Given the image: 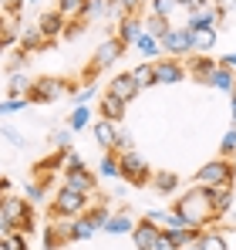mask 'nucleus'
<instances>
[{"instance_id": "aec40b11", "label": "nucleus", "mask_w": 236, "mask_h": 250, "mask_svg": "<svg viewBox=\"0 0 236 250\" xmlns=\"http://www.w3.org/2000/svg\"><path fill=\"white\" fill-rule=\"evenodd\" d=\"M121 125V122H118ZM115 122H108V119H98V122L91 125V135H95V142L105 149V152H112L115 149V128H118Z\"/></svg>"}, {"instance_id": "e433bc0d", "label": "nucleus", "mask_w": 236, "mask_h": 250, "mask_svg": "<svg viewBox=\"0 0 236 250\" xmlns=\"http://www.w3.org/2000/svg\"><path fill=\"white\" fill-rule=\"evenodd\" d=\"M81 7H84V0H58V10L64 21H81Z\"/></svg>"}, {"instance_id": "c85d7f7f", "label": "nucleus", "mask_w": 236, "mask_h": 250, "mask_svg": "<svg viewBox=\"0 0 236 250\" xmlns=\"http://www.w3.org/2000/svg\"><path fill=\"white\" fill-rule=\"evenodd\" d=\"M142 27H145V34H152L156 41H162V38L169 34V27H172V21H165V17H158V14H145V21H142Z\"/></svg>"}, {"instance_id": "4d7b16f0", "label": "nucleus", "mask_w": 236, "mask_h": 250, "mask_svg": "<svg viewBox=\"0 0 236 250\" xmlns=\"http://www.w3.org/2000/svg\"><path fill=\"white\" fill-rule=\"evenodd\" d=\"M0 250H7V247H3V240H0Z\"/></svg>"}, {"instance_id": "4be33fe9", "label": "nucleus", "mask_w": 236, "mask_h": 250, "mask_svg": "<svg viewBox=\"0 0 236 250\" xmlns=\"http://www.w3.org/2000/svg\"><path fill=\"white\" fill-rule=\"evenodd\" d=\"M209 88H216V91H233L236 88V71L233 68H226V64H216V71L209 75Z\"/></svg>"}, {"instance_id": "4468645a", "label": "nucleus", "mask_w": 236, "mask_h": 250, "mask_svg": "<svg viewBox=\"0 0 236 250\" xmlns=\"http://www.w3.org/2000/svg\"><path fill=\"white\" fill-rule=\"evenodd\" d=\"M209 196H213V207L219 216H230V209L236 203V193H233V183H219V186H206Z\"/></svg>"}, {"instance_id": "f03ea898", "label": "nucleus", "mask_w": 236, "mask_h": 250, "mask_svg": "<svg viewBox=\"0 0 236 250\" xmlns=\"http://www.w3.org/2000/svg\"><path fill=\"white\" fill-rule=\"evenodd\" d=\"M0 209H3V216L10 223V230H17V233H31L34 230V209H31L27 196H17V193L7 189L0 196Z\"/></svg>"}, {"instance_id": "39448f33", "label": "nucleus", "mask_w": 236, "mask_h": 250, "mask_svg": "<svg viewBox=\"0 0 236 250\" xmlns=\"http://www.w3.org/2000/svg\"><path fill=\"white\" fill-rule=\"evenodd\" d=\"M71 91H75V88L64 82V78H34L27 98H31V102H58V98H64V95H71Z\"/></svg>"}, {"instance_id": "a18cd8bd", "label": "nucleus", "mask_w": 236, "mask_h": 250, "mask_svg": "<svg viewBox=\"0 0 236 250\" xmlns=\"http://www.w3.org/2000/svg\"><path fill=\"white\" fill-rule=\"evenodd\" d=\"M71 135H75L71 128H54V132H51V142H54L58 149H71Z\"/></svg>"}, {"instance_id": "79ce46f5", "label": "nucleus", "mask_w": 236, "mask_h": 250, "mask_svg": "<svg viewBox=\"0 0 236 250\" xmlns=\"http://www.w3.org/2000/svg\"><path fill=\"white\" fill-rule=\"evenodd\" d=\"M128 149H135V146H132V132L118 125L115 128V149H112V152H128Z\"/></svg>"}, {"instance_id": "0eeeda50", "label": "nucleus", "mask_w": 236, "mask_h": 250, "mask_svg": "<svg viewBox=\"0 0 236 250\" xmlns=\"http://www.w3.org/2000/svg\"><path fill=\"white\" fill-rule=\"evenodd\" d=\"M71 223H75V216L51 213V220L44 227V250H54L58 244H71Z\"/></svg>"}, {"instance_id": "6ab92c4d", "label": "nucleus", "mask_w": 236, "mask_h": 250, "mask_svg": "<svg viewBox=\"0 0 236 250\" xmlns=\"http://www.w3.org/2000/svg\"><path fill=\"white\" fill-rule=\"evenodd\" d=\"M20 17L17 14H10V10H3L0 14V44L7 47V44H14V41H20Z\"/></svg>"}, {"instance_id": "b1692460", "label": "nucleus", "mask_w": 236, "mask_h": 250, "mask_svg": "<svg viewBox=\"0 0 236 250\" xmlns=\"http://www.w3.org/2000/svg\"><path fill=\"white\" fill-rule=\"evenodd\" d=\"M138 54H145V61H156V58H162V44L152 38V34H145V27H142V34L135 38V44H132Z\"/></svg>"}, {"instance_id": "dca6fc26", "label": "nucleus", "mask_w": 236, "mask_h": 250, "mask_svg": "<svg viewBox=\"0 0 236 250\" xmlns=\"http://www.w3.org/2000/svg\"><path fill=\"white\" fill-rule=\"evenodd\" d=\"M38 27H40V34L47 38V41H54L58 34H64V17H61V10L54 7V10H44L38 17Z\"/></svg>"}, {"instance_id": "f3484780", "label": "nucleus", "mask_w": 236, "mask_h": 250, "mask_svg": "<svg viewBox=\"0 0 236 250\" xmlns=\"http://www.w3.org/2000/svg\"><path fill=\"white\" fill-rule=\"evenodd\" d=\"M216 64H219V61H213V58H206V54H189V68H186V71H189L199 84H209V75L216 71Z\"/></svg>"}, {"instance_id": "9b49d317", "label": "nucleus", "mask_w": 236, "mask_h": 250, "mask_svg": "<svg viewBox=\"0 0 236 250\" xmlns=\"http://www.w3.org/2000/svg\"><path fill=\"white\" fill-rule=\"evenodd\" d=\"M158 44H162V54H169V58H189L193 54V44H189V31L186 27H169V34Z\"/></svg>"}, {"instance_id": "423d86ee", "label": "nucleus", "mask_w": 236, "mask_h": 250, "mask_svg": "<svg viewBox=\"0 0 236 250\" xmlns=\"http://www.w3.org/2000/svg\"><path fill=\"white\" fill-rule=\"evenodd\" d=\"M88 200H91V196H81V193H75V189L61 186V189L54 193V207H51V213H58V216H78V213L88 209Z\"/></svg>"}, {"instance_id": "2f4dec72", "label": "nucleus", "mask_w": 236, "mask_h": 250, "mask_svg": "<svg viewBox=\"0 0 236 250\" xmlns=\"http://www.w3.org/2000/svg\"><path fill=\"white\" fill-rule=\"evenodd\" d=\"M31 84H34V78H27L24 71H10V82H7V88H10V95H14V98H27Z\"/></svg>"}, {"instance_id": "5fc2aeb1", "label": "nucleus", "mask_w": 236, "mask_h": 250, "mask_svg": "<svg viewBox=\"0 0 236 250\" xmlns=\"http://www.w3.org/2000/svg\"><path fill=\"white\" fill-rule=\"evenodd\" d=\"M230 112H233V122H236V88L230 91Z\"/></svg>"}, {"instance_id": "8fccbe9b", "label": "nucleus", "mask_w": 236, "mask_h": 250, "mask_svg": "<svg viewBox=\"0 0 236 250\" xmlns=\"http://www.w3.org/2000/svg\"><path fill=\"white\" fill-rule=\"evenodd\" d=\"M152 250H179V247H176V244H172V237L162 230V233H158V240L152 244Z\"/></svg>"}, {"instance_id": "20e7f679", "label": "nucleus", "mask_w": 236, "mask_h": 250, "mask_svg": "<svg viewBox=\"0 0 236 250\" xmlns=\"http://www.w3.org/2000/svg\"><path fill=\"white\" fill-rule=\"evenodd\" d=\"M236 179V166L219 156V159H209L206 166H199L196 172V186H219V183H233Z\"/></svg>"}, {"instance_id": "f257e3e1", "label": "nucleus", "mask_w": 236, "mask_h": 250, "mask_svg": "<svg viewBox=\"0 0 236 250\" xmlns=\"http://www.w3.org/2000/svg\"><path fill=\"white\" fill-rule=\"evenodd\" d=\"M186 220H189V227H196V230H206V227H213L216 220H219V213L213 207V196H209V189L206 186H193V189H186L179 200H176V207Z\"/></svg>"}, {"instance_id": "052dcab7", "label": "nucleus", "mask_w": 236, "mask_h": 250, "mask_svg": "<svg viewBox=\"0 0 236 250\" xmlns=\"http://www.w3.org/2000/svg\"><path fill=\"white\" fill-rule=\"evenodd\" d=\"M233 166H236V163H233Z\"/></svg>"}, {"instance_id": "ea45409f", "label": "nucleus", "mask_w": 236, "mask_h": 250, "mask_svg": "<svg viewBox=\"0 0 236 250\" xmlns=\"http://www.w3.org/2000/svg\"><path fill=\"white\" fill-rule=\"evenodd\" d=\"M219 152H223L226 159H233V156H236V122L226 128V135H223V142H219Z\"/></svg>"}, {"instance_id": "72a5a7b5", "label": "nucleus", "mask_w": 236, "mask_h": 250, "mask_svg": "<svg viewBox=\"0 0 236 250\" xmlns=\"http://www.w3.org/2000/svg\"><path fill=\"white\" fill-rule=\"evenodd\" d=\"M108 3H112V0H84L81 21H98V17H105V14H108Z\"/></svg>"}, {"instance_id": "a211bd4d", "label": "nucleus", "mask_w": 236, "mask_h": 250, "mask_svg": "<svg viewBox=\"0 0 236 250\" xmlns=\"http://www.w3.org/2000/svg\"><path fill=\"white\" fill-rule=\"evenodd\" d=\"M189 44H193V54H209L216 47V27H196V31H189Z\"/></svg>"}, {"instance_id": "2eb2a0df", "label": "nucleus", "mask_w": 236, "mask_h": 250, "mask_svg": "<svg viewBox=\"0 0 236 250\" xmlns=\"http://www.w3.org/2000/svg\"><path fill=\"white\" fill-rule=\"evenodd\" d=\"M189 17H186V27L189 31H196V27H216V21L223 17V10H213L209 3L206 7H193V10H186Z\"/></svg>"}, {"instance_id": "6e6d98bb", "label": "nucleus", "mask_w": 236, "mask_h": 250, "mask_svg": "<svg viewBox=\"0 0 236 250\" xmlns=\"http://www.w3.org/2000/svg\"><path fill=\"white\" fill-rule=\"evenodd\" d=\"M179 250H199V247H196V240H193V244H186V247H179Z\"/></svg>"}, {"instance_id": "13d9d810", "label": "nucleus", "mask_w": 236, "mask_h": 250, "mask_svg": "<svg viewBox=\"0 0 236 250\" xmlns=\"http://www.w3.org/2000/svg\"><path fill=\"white\" fill-rule=\"evenodd\" d=\"M27 3H38V0H27Z\"/></svg>"}, {"instance_id": "7ed1b4c3", "label": "nucleus", "mask_w": 236, "mask_h": 250, "mask_svg": "<svg viewBox=\"0 0 236 250\" xmlns=\"http://www.w3.org/2000/svg\"><path fill=\"white\" fill-rule=\"evenodd\" d=\"M118 176L125 179V183H132V186H145L149 179H152V172H149V163L135 152V149H128V152H118Z\"/></svg>"}, {"instance_id": "f8f14e48", "label": "nucleus", "mask_w": 236, "mask_h": 250, "mask_svg": "<svg viewBox=\"0 0 236 250\" xmlns=\"http://www.w3.org/2000/svg\"><path fill=\"white\" fill-rule=\"evenodd\" d=\"M138 91H142V88L135 84V78H132V71H118L115 78L108 82V95H115V98H121L125 105H128V102H132V98H135Z\"/></svg>"}, {"instance_id": "a19ab883", "label": "nucleus", "mask_w": 236, "mask_h": 250, "mask_svg": "<svg viewBox=\"0 0 236 250\" xmlns=\"http://www.w3.org/2000/svg\"><path fill=\"white\" fill-rule=\"evenodd\" d=\"M84 213H88V220L95 223V230H105V223H108V216H112L105 207H88Z\"/></svg>"}, {"instance_id": "9d476101", "label": "nucleus", "mask_w": 236, "mask_h": 250, "mask_svg": "<svg viewBox=\"0 0 236 250\" xmlns=\"http://www.w3.org/2000/svg\"><path fill=\"white\" fill-rule=\"evenodd\" d=\"M152 68H156V84H176V82H182L189 71H186V64L179 61V58H156L152 61Z\"/></svg>"}, {"instance_id": "37998d69", "label": "nucleus", "mask_w": 236, "mask_h": 250, "mask_svg": "<svg viewBox=\"0 0 236 250\" xmlns=\"http://www.w3.org/2000/svg\"><path fill=\"white\" fill-rule=\"evenodd\" d=\"M27 102H31V98H14V95L3 98V102H0V115H14V112H20V108H27Z\"/></svg>"}, {"instance_id": "a878e982", "label": "nucleus", "mask_w": 236, "mask_h": 250, "mask_svg": "<svg viewBox=\"0 0 236 250\" xmlns=\"http://www.w3.org/2000/svg\"><path fill=\"white\" fill-rule=\"evenodd\" d=\"M98 230H95V223L88 220V213H78L75 216V223H71V244H81V240H91Z\"/></svg>"}, {"instance_id": "c756f323", "label": "nucleus", "mask_w": 236, "mask_h": 250, "mask_svg": "<svg viewBox=\"0 0 236 250\" xmlns=\"http://www.w3.org/2000/svg\"><path fill=\"white\" fill-rule=\"evenodd\" d=\"M158 227H162L165 233H176V230H189V220H186L179 209H169V213H162Z\"/></svg>"}, {"instance_id": "5701e85b", "label": "nucleus", "mask_w": 236, "mask_h": 250, "mask_svg": "<svg viewBox=\"0 0 236 250\" xmlns=\"http://www.w3.org/2000/svg\"><path fill=\"white\" fill-rule=\"evenodd\" d=\"M98 112H101V119H108V122H115V125H118L121 119H125V102L105 91V98H101V105H98Z\"/></svg>"}, {"instance_id": "58836bf2", "label": "nucleus", "mask_w": 236, "mask_h": 250, "mask_svg": "<svg viewBox=\"0 0 236 250\" xmlns=\"http://www.w3.org/2000/svg\"><path fill=\"white\" fill-rule=\"evenodd\" d=\"M58 163H61V169H84V159H81L75 149H61Z\"/></svg>"}, {"instance_id": "4c0bfd02", "label": "nucleus", "mask_w": 236, "mask_h": 250, "mask_svg": "<svg viewBox=\"0 0 236 250\" xmlns=\"http://www.w3.org/2000/svg\"><path fill=\"white\" fill-rule=\"evenodd\" d=\"M98 172H101L105 179H121V176H118V152H105V159H101Z\"/></svg>"}, {"instance_id": "864d4df0", "label": "nucleus", "mask_w": 236, "mask_h": 250, "mask_svg": "<svg viewBox=\"0 0 236 250\" xmlns=\"http://www.w3.org/2000/svg\"><path fill=\"white\" fill-rule=\"evenodd\" d=\"M219 64H226V68H233V71H236V51H233V54H226V58H219Z\"/></svg>"}, {"instance_id": "bf43d9fd", "label": "nucleus", "mask_w": 236, "mask_h": 250, "mask_svg": "<svg viewBox=\"0 0 236 250\" xmlns=\"http://www.w3.org/2000/svg\"><path fill=\"white\" fill-rule=\"evenodd\" d=\"M233 223H236V213H233Z\"/></svg>"}, {"instance_id": "09e8293b", "label": "nucleus", "mask_w": 236, "mask_h": 250, "mask_svg": "<svg viewBox=\"0 0 236 250\" xmlns=\"http://www.w3.org/2000/svg\"><path fill=\"white\" fill-rule=\"evenodd\" d=\"M0 135H3V139H7V142H10V146H17V149H20V146H24V135H20V132H17V128H10V125H7V128H3V132H0Z\"/></svg>"}, {"instance_id": "412c9836", "label": "nucleus", "mask_w": 236, "mask_h": 250, "mask_svg": "<svg viewBox=\"0 0 236 250\" xmlns=\"http://www.w3.org/2000/svg\"><path fill=\"white\" fill-rule=\"evenodd\" d=\"M138 34H142V21H138L135 14H128V17H121V21H118V41L125 44V47H132Z\"/></svg>"}, {"instance_id": "1a4fd4ad", "label": "nucleus", "mask_w": 236, "mask_h": 250, "mask_svg": "<svg viewBox=\"0 0 236 250\" xmlns=\"http://www.w3.org/2000/svg\"><path fill=\"white\" fill-rule=\"evenodd\" d=\"M61 186L75 189V193H81V196H95V193H98V176H95L88 166L84 169H64Z\"/></svg>"}, {"instance_id": "ddd939ff", "label": "nucleus", "mask_w": 236, "mask_h": 250, "mask_svg": "<svg viewBox=\"0 0 236 250\" xmlns=\"http://www.w3.org/2000/svg\"><path fill=\"white\" fill-rule=\"evenodd\" d=\"M158 233H162L158 223H152V220H138L135 230H132V244H135L138 250H152V244L158 240Z\"/></svg>"}, {"instance_id": "3c124183", "label": "nucleus", "mask_w": 236, "mask_h": 250, "mask_svg": "<svg viewBox=\"0 0 236 250\" xmlns=\"http://www.w3.org/2000/svg\"><path fill=\"white\" fill-rule=\"evenodd\" d=\"M27 200H44V189H40L38 183H31V186H27Z\"/></svg>"}, {"instance_id": "603ef678", "label": "nucleus", "mask_w": 236, "mask_h": 250, "mask_svg": "<svg viewBox=\"0 0 236 250\" xmlns=\"http://www.w3.org/2000/svg\"><path fill=\"white\" fill-rule=\"evenodd\" d=\"M179 7H186V10H193V7H206L209 0H176Z\"/></svg>"}, {"instance_id": "c9c22d12", "label": "nucleus", "mask_w": 236, "mask_h": 250, "mask_svg": "<svg viewBox=\"0 0 236 250\" xmlns=\"http://www.w3.org/2000/svg\"><path fill=\"white\" fill-rule=\"evenodd\" d=\"M176 10H179L176 0H149V14H158V17H165V21H172Z\"/></svg>"}, {"instance_id": "c03bdc74", "label": "nucleus", "mask_w": 236, "mask_h": 250, "mask_svg": "<svg viewBox=\"0 0 236 250\" xmlns=\"http://www.w3.org/2000/svg\"><path fill=\"white\" fill-rule=\"evenodd\" d=\"M3 247L7 250H31L27 247V233H17V230L7 233V237H3Z\"/></svg>"}, {"instance_id": "393cba45", "label": "nucleus", "mask_w": 236, "mask_h": 250, "mask_svg": "<svg viewBox=\"0 0 236 250\" xmlns=\"http://www.w3.org/2000/svg\"><path fill=\"white\" fill-rule=\"evenodd\" d=\"M196 247L199 250H230V244H226V237L219 233V230H199V237H196Z\"/></svg>"}, {"instance_id": "f704fd0d", "label": "nucleus", "mask_w": 236, "mask_h": 250, "mask_svg": "<svg viewBox=\"0 0 236 250\" xmlns=\"http://www.w3.org/2000/svg\"><path fill=\"white\" fill-rule=\"evenodd\" d=\"M149 183L156 186V193H176V186H179V176H176V172H156Z\"/></svg>"}, {"instance_id": "cd10ccee", "label": "nucleus", "mask_w": 236, "mask_h": 250, "mask_svg": "<svg viewBox=\"0 0 236 250\" xmlns=\"http://www.w3.org/2000/svg\"><path fill=\"white\" fill-rule=\"evenodd\" d=\"M47 44H51V41L40 34L38 24H34V27H20V51H27V54H31L34 47H47Z\"/></svg>"}, {"instance_id": "473e14b6", "label": "nucleus", "mask_w": 236, "mask_h": 250, "mask_svg": "<svg viewBox=\"0 0 236 250\" xmlns=\"http://www.w3.org/2000/svg\"><path fill=\"white\" fill-rule=\"evenodd\" d=\"M132 78L138 88H152L156 84V68H152V61H142L138 68H132Z\"/></svg>"}, {"instance_id": "6e6552de", "label": "nucleus", "mask_w": 236, "mask_h": 250, "mask_svg": "<svg viewBox=\"0 0 236 250\" xmlns=\"http://www.w3.org/2000/svg\"><path fill=\"white\" fill-rule=\"evenodd\" d=\"M125 54V44L118 41V38H108V41H101V47L95 51V58H91V64H88V75H98V71H105V68H112L118 58Z\"/></svg>"}, {"instance_id": "7c9ffc66", "label": "nucleus", "mask_w": 236, "mask_h": 250, "mask_svg": "<svg viewBox=\"0 0 236 250\" xmlns=\"http://www.w3.org/2000/svg\"><path fill=\"white\" fill-rule=\"evenodd\" d=\"M88 125H91V108L88 105H75L71 115H68V128L71 132H84Z\"/></svg>"}, {"instance_id": "49530a36", "label": "nucleus", "mask_w": 236, "mask_h": 250, "mask_svg": "<svg viewBox=\"0 0 236 250\" xmlns=\"http://www.w3.org/2000/svg\"><path fill=\"white\" fill-rule=\"evenodd\" d=\"M95 95H98V88H95V82H91V84H84V88H78V91H75V102H78V105H88Z\"/></svg>"}, {"instance_id": "de8ad7c7", "label": "nucleus", "mask_w": 236, "mask_h": 250, "mask_svg": "<svg viewBox=\"0 0 236 250\" xmlns=\"http://www.w3.org/2000/svg\"><path fill=\"white\" fill-rule=\"evenodd\" d=\"M115 3L121 7V14H138V10H142L149 0H115Z\"/></svg>"}, {"instance_id": "bb28decb", "label": "nucleus", "mask_w": 236, "mask_h": 250, "mask_svg": "<svg viewBox=\"0 0 236 250\" xmlns=\"http://www.w3.org/2000/svg\"><path fill=\"white\" fill-rule=\"evenodd\" d=\"M132 230H135L132 213H112V216H108V223H105V233H115V237H121V233H132Z\"/></svg>"}]
</instances>
